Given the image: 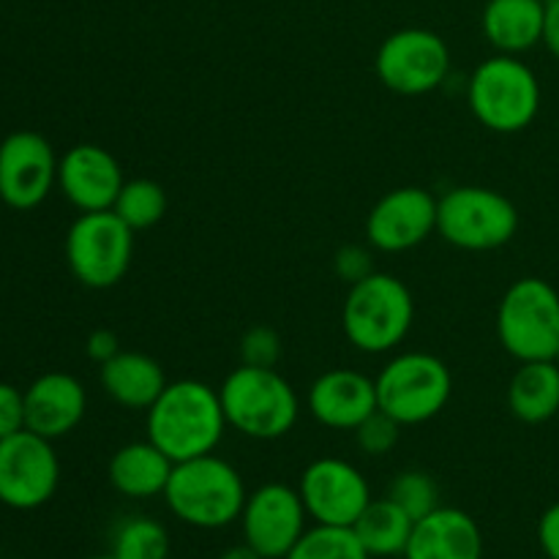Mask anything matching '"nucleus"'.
Segmentation results:
<instances>
[{
  "mask_svg": "<svg viewBox=\"0 0 559 559\" xmlns=\"http://www.w3.org/2000/svg\"><path fill=\"white\" fill-rule=\"evenodd\" d=\"M227 431L218 388L200 380L167 382L147 409V440L175 464L216 453Z\"/></svg>",
  "mask_w": 559,
  "mask_h": 559,
  "instance_id": "1",
  "label": "nucleus"
},
{
  "mask_svg": "<svg viewBox=\"0 0 559 559\" xmlns=\"http://www.w3.org/2000/svg\"><path fill=\"white\" fill-rule=\"evenodd\" d=\"M246 497L249 491L238 469L216 453L175 464L164 489L173 516L197 530H222L238 522Z\"/></svg>",
  "mask_w": 559,
  "mask_h": 559,
  "instance_id": "2",
  "label": "nucleus"
},
{
  "mask_svg": "<svg viewBox=\"0 0 559 559\" xmlns=\"http://www.w3.org/2000/svg\"><path fill=\"white\" fill-rule=\"evenodd\" d=\"M227 426L249 440H282L298 424L300 402L295 388L278 369L243 366L229 371L218 388Z\"/></svg>",
  "mask_w": 559,
  "mask_h": 559,
  "instance_id": "3",
  "label": "nucleus"
},
{
  "mask_svg": "<svg viewBox=\"0 0 559 559\" xmlns=\"http://www.w3.org/2000/svg\"><path fill=\"white\" fill-rule=\"evenodd\" d=\"M415 320V300L407 284L391 273L374 271L349 284L342 309L347 342L366 355H385L407 338Z\"/></svg>",
  "mask_w": 559,
  "mask_h": 559,
  "instance_id": "4",
  "label": "nucleus"
},
{
  "mask_svg": "<svg viewBox=\"0 0 559 559\" xmlns=\"http://www.w3.org/2000/svg\"><path fill=\"white\" fill-rule=\"evenodd\" d=\"M469 112L497 134H519L540 112V82L519 55H491L467 82Z\"/></svg>",
  "mask_w": 559,
  "mask_h": 559,
  "instance_id": "5",
  "label": "nucleus"
},
{
  "mask_svg": "<svg viewBox=\"0 0 559 559\" xmlns=\"http://www.w3.org/2000/svg\"><path fill=\"white\" fill-rule=\"evenodd\" d=\"M377 404L399 426H420L445 409L453 393V377L445 360L431 353H402L382 366Z\"/></svg>",
  "mask_w": 559,
  "mask_h": 559,
  "instance_id": "6",
  "label": "nucleus"
},
{
  "mask_svg": "<svg viewBox=\"0 0 559 559\" xmlns=\"http://www.w3.org/2000/svg\"><path fill=\"white\" fill-rule=\"evenodd\" d=\"M497 336L519 364L555 360L559 349L557 289L538 276L513 282L497 309Z\"/></svg>",
  "mask_w": 559,
  "mask_h": 559,
  "instance_id": "7",
  "label": "nucleus"
},
{
  "mask_svg": "<svg viewBox=\"0 0 559 559\" xmlns=\"http://www.w3.org/2000/svg\"><path fill=\"white\" fill-rule=\"evenodd\" d=\"M516 229V205L486 186H456L437 200V235L462 251L502 249Z\"/></svg>",
  "mask_w": 559,
  "mask_h": 559,
  "instance_id": "8",
  "label": "nucleus"
},
{
  "mask_svg": "<svg viewBox=\"0 0 559 559\" xmlns=\"http://www.w3.org/2000/svg\"><path fill=\"white\" fill-rule=\"evenodd\" d=\"M134 257V229L115 211L80 213L66 233V262L82 287L109 289L126 278Z\"/></svg>",
  "mask_w": 559,
  "mask_h": 559,
  "instance_id": "9",
  "label": "nucleus"
},
{
  "mask_svg": "<svg viewBox=\"0 0 559 559\" xmlns=\"http://www.w3.org/2000/svg\"><path fill=\"white\" fill-rule=\"evenodd\" d=\"M377 76L399 96H426L445 82L451 49L445 38L426 27H402L377 49Z\"/></svg>",
  "mask_w": 559,
  "mask_h": 559,
  "instance_id": "10",
  "label": "nucleus"
},
{
  "mask_svg": "<svg viewBox=\"0 0 559 559\" xmlns=\"http://www.w3.org/2000/svg\"><path fill=\"white\" fill-rule=\"evenodd\" d=\"M60 484V462L52 440L22 429L0 440V502L11 511L47 506Z\"/></svg>",
  "mask_w": 559,
  "mask_h": 559,
  "instance_id": "11",
  "label": "nucleus"
},
{
  "mask_svg": "<svg viewBox=\"0 0 559 559\" xmlns=\"http://www.w3.org/2000/svg\"><path fill=\"white\" fill-rule=\"evenodd\" d=\"M306 513L300 491L287 484H265L246 497L240 527L243 544H249L262 559H284L304 538Z\"/></svg>",
  "mask_w": 559,
  "mask_h": 559,
  "instance_id": "12",
  "label": "nucleus"
},
{
  "mask_svg": "<svg viewBox=\"0 0 559 559\" xmlns=\"http://www.w3.org/2000/svg\"><path fill=\"white\" fill-rule=\"evenodd\" d=\"M300 500L314 524L353 527L371 502L369 480L355 464L344 459H317L300 475Z\"/></svg>",
  "mask_w": 559,
  "mask_h": 559,
  "instance_id": "13",
  "label": "nucleus"
},
{
  "mask_svg": "<svg viewBox=\"0 0 559 559\" xmlns=\"http://www.w3.org/2000/svg\"><path fill=\"white\" fill-rule=\"evenodd\" d=\"M58 162L47 136L14 131L0 142V200L14 211H33L58 186Z\"/></svg>",
  "mask_w": 559,
  "mask_h": 559,
  "instance_id": "14",
  "label": "nucleus"
},
{
  "mask_svg": "<svg viewBox=\"0 0 559 559\" xmlns=\"http://www.w3.org/2000/svg\"><path fill=\"white\" fill-rule=\"evenodd\" d=\"M437 233V197L420 186H402L377 200L366 218L371 249L402 254Z\"/></svg>",
  "mask_w": 559,
  "mask_h": 559,
  "instance_id": "15",
  "label": "nucleus"
},
{
  "mask_svg": "<svg viewBox=\"0 0 559 559\" xmlns=\"http://www.w3.org/2000/svg\"><path fill=\"white\" fill-rule=\"evenodd\" d=\"M123 183L118 158L93 142L69 147L58 162V189L80 213L112 211Z\"/></svg>",
  "mask_w": 559,
  "mask_h": 559,
  "instance_id": "16",
  "label": "nucleus"
},
{
  "mask_svg": "<svg viewBox=\"0 0 559 559\" xmlns=\"http://www.w3.org/2000/svg\"><path fill=\"white\" fill-rule=\"evenodd\" d=\"M309 413L320 426L333 431H355L380 409L377 382L355 369H331L309 388Z\"/></svg>",
  "mask_w": 559,
  "mask_h": 559,
  "instance_id": "17",
  "label": "nucleus"
},
{
  "mask_svg": "<svg viewBox=\"0 0 559 559\" xmlns=\"http://www.w3.org/2000/svg\"><path fill=\"white\" fill-rule=\"evenodd\" d=\"M85 409L87 393L82 382L66 371H49L27 385L25 429L55 442L82 424Z\"/></svg>",
  "mask_w": 559,
  "mask_h": 559,
  "instance_id": "18",
  "label": "nucleus"
},
{
  "mask_svg": "<svg viewBox=\"0 0 559 559\" xmlns=\"http://www.w3.org/2000/svg\"><path fill=\"white\" fill-rule=\"evenodd\" d=\"M404 559H484V533L469 513L440 506L415 522Z\"/></svg>",
  "mask_w": 559,
  "mask_h": 559,
  "instance_id": "19",
  "label": "nucleus"
},
{
  "mask_svg": "<svg viewBox=\"0 0 559 559\" xmlns=\"http://www.w3.org/2000/svg\"><path fill=\"white\" fill-rule=\"evenodd\" d=\"M175 462L153 445L151 440L129 442L118 448L107 464V478L118 495L129 500H151L164 497Z\"/></svg>",
  "mask_w": 559,
  "mask_h": 559,
  "instance_id": "20",
  "label": "nucleus"
},
{
  "mask_svg": "<svg viewBox=\"0 0 559 559\" xmlns=\"http://www.w3.org/2000/svg\"><path fill=\"white\" fill-rule=\"evenodd\" d=\"M98 382L115 404L126 409H151L167 388L162 364L145 353H123L98 366Z\"/></svg>",
  "mask_w": 559,
  "mask_h": 559,
  "instance_id": "21",
  "label": "nucleus"
},
{
  "mask_svg": "<svg viewBox=\"0 0 559 559\" xmlns=\"http://www.w3.org/2000/svg\"><path fill=\"white\" fill-rule=\"evenodd\" d=\"M544 0H489L480 27L500 55H522L544 38Z\"/></svg>",
  "mask_w": 559,
  "mask_h": 559,
  "instance_id": "22",
  "label": "nucleus"
},
{
  "mask_svg": "<svg viewBox=\"0 0 559 559\" xmlns=\"http://www.w3.org/2000/svg\"><path fill=\"white\" fill-rule=\"evenodd\" d=\"M508 407L522 424H546L559 413V366L555 360H527L508 385Z\"/></svg>",
  "mask_w": 559,
  "mask_h": 559,
  "instance_id": "23",
  "label": "nucleus"
},
{
  "mask_svg": "<svg viewBox=\"0 0 559 559\" xmlns=\"http://www.w3.org/2000/svg\"><path fill=\"white\" fill-rule=\"evenodd\" d=\"M415 522L391 500H371L358 522L353 524V533L358 535L360 546L369 551L371 559H396L404 557L413 535Z\"/></svg>",
  "mask_w": 559,
  "mask_h": 559,
  "instance_id": "24",
  "label": "nucleus"
},
{
  "mask_svg": "<svg viewBox=\"0 0 559 559\" xmlns=\"http://www.w3.org/2000/svg\"><path fill=\"white\" fill-rule=\"evenodd\" d=\"M167 191H164L156 180L134 178L126 180L118 200H115L112 211L118 213L134 233H140V229L156 227L164 218V213H167Z\"/></svg>",
  "mask_w": 559,
  "mask_h": 559,
  "instance_id": "25",
  "label": "nucleus"
},
{
  "mask_svg": "<svg viewBox=\"0 0 559 559\" xmlns=\"http://www.w3.org/2000/svg\"><path fill=\"white\" fill-rule=\"evenodd\" d=\"M169 549L167 527L151 516H131L115 530V559H167Z\"/></svg>",
  "mask_w": 559,
  "mask_h": 559,
  "instance_id": "26",
  "label": "nucleus"
},
{
  "mask_svg": "<svg viewBox=\"0 0 559 559\" xmlns=\"http://www.w3.org/2000/svg\"><path fill=\"white\" fill-rule=\"evenodd\" d=\"M284 559H371L360 546L353 527H328L314 524L304 533V538L293 546Z\"/></svg>",
  "mask_w": 559,
  "mask_h": 559,
  "instance_id": "27",
  "label": "nucleus"
},
{
  "mask_svg": "<svg viewBox=\"0 0 559 559\" xmlns=\"http://www.w3.org/2000/svg\"><path fill=\"white\" fill-rule=\"evenodd\" d=\"M404 513H407L413 522L429 516L431 511L440 508V491L437 484L420 469H404L393 478V484L388 486V495Z\"/></svg>",
  "mask_w": 559,
  "mask_h": 559,
  "instance_id": "28",
  "label": "nucleus"
},
{
  "mask_svg": "<svg viewBox=\"0 0 559 559\" xmlns=\"http://www.w3.org/2000/svg\"><path fill=\"white\" fill-rule=\"evenodd\" d=\"M240 364L257 369H276L282 360V336L267 325H254L240 336Z\"/></svg>",
  "mask_w": 559,
  "mask_h": 559,
  "instance_id": "29",
  "label": "nucleus"
},
{
  "mask_svg": "<svg viewBox=\"0 0 559 559\" xmlns=\"http://www.w3.org/2000/svg\"><path fill=\"white\" fill-rule=\"evenodd\" d=\"M399 429H402V426H399L391 415L377 409L374 415H369V418L355 429V442H358L360 451L369 453V456H385V453H391L393 448H396Z\"/></svg>",
  "mask_w": 559,
  "mask_h": 559,
  "instance_id": "30",
  "label": "nucleus"
},
{
  "mask_svg": "<svg viewBox=\"0 0 559 559\" xmlns=\"http://www.w3.org/2000/svg\"><path fill=\"white\" fill-rule=\"evenodd\" d=\"M25 429V391L0 382V440Z\"/></svg>",
  "mask_w": 559,
  "mask_h": 559,
  "instance_id": "31",
  "label": "nucleus"
},
{
  "mask_svg": "<svg viewBox=\"0 0 559 559\" xmlns=\"http://www.w3.org/2000/svg\"><path fill=\"white\" fill-rule=\"evenodd\" d=\"M333 267H336V276L347 284L364 282L366 276L374 273V262H371V254L366 246H344V249L336 251V260H333Z\"/></svg>",
  "mask_w": 559,
  "mask_h": 559,
  "instance_id": "32",
  "label": "nucleus"
},
{
  "mask_svg": "<svg viewBox=\"0 0 559 559\" xmlns=\"http://www.w3.org/2000/svg\"><path fill=\"white\" fill-rule=\"evenodd\" d=\"M538 544L546 559H559V502L549 506L538 522Z\"/></svg>",
  "mask_w": 559,
  "mask_h": 559,
  "instance_id": "33",
  "label": "nucleus"
},
{
  "mask_svg": "<svg viewBox=\"0 0 559 559\" xmlns=\"http://www.w3.org/2000/svg\"><path fill=\"white\" fill-rule=\"evenodd\" d=\"M85 353L93 364H107V360H112L115 355L120 353L118 336H115L112 331H107V328H98V331H93L91 336H87Z\"/></svg>",
  "mask_w": 559,
  "mask_h": 559,
  "instance_id": "34",
  "label": "nucleus"
},
{
  "mask_svg": "<svg viewBox=\"0 0 559 559\" xmlns=\"http://www.w3.org/2000/svg\"><path fill=\"white\" fill-rule=\"evenodd\" d=\"M540 44H546L555 58H559V0H549L544 11V38Z\"/></svg>",
  "mask_w": 559,
  "mask_h": 559,
  "instance_id": "35",
  "label": "nucleus"
},
{
  "mask_svg": "<svg viewBox=\"0 0 559 559\" xmlns=\"http://www.w3.org/2000/svg\"><path fill=\"white\" fill-rule=\"evenodd\" d=\"M218 559H262V557L257 555L249 544H240V546H229V549Z\"/></svg>",
  "mask_w": 559,
  "mask_h": 559,
  "instance_id": "36",
  "label": "nucleus"
},
{
  "mask_svg": "<svg viewBox=\"0 0 559 559\" xmlns=\"http://www.w3.org/2000/svg\"><path fill=\"white\" fill-rule=\"evenodd\" d=\"M85 559H115L112 555H96V557H85Z\"/></svg>",
  "mask_w": 559,
  "mask_h": 559,
  "instance_id": "37",
  "label": "nucleus"
},
{
  "mask_svg": "<svg viewBox=\"0 0 559 559\" xmlns=\"http://www.w3.org/2000/svg\"><path fill=\"white\" fill-rule=\"evenodd\" d=\"M555 364L559 366V349H557V355H555Z\"/></svg>",
  "mask_w": 559,
  "mask_h": 559,
  "instance_id": "38",
  "label": "nucleus"
},
{
  "mask_svg": "<svg viewBox=\"0 0 559 559\" xmlns=\"http://www.w3.org/2000/svg\"><path fill=\"white\" fill-rule=\"evenodd\" d=\"M544 3H549V0H544Z\"/></svg>",
  "mask_w": 559,
  "mask_h": 559,
  "instance_id": "39",
  "label": "nucleus"
}]
</instances>
